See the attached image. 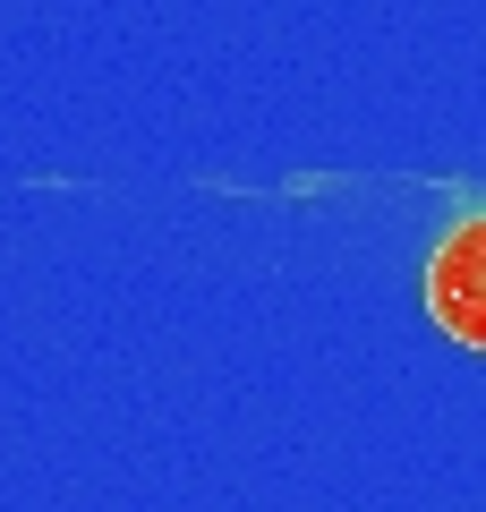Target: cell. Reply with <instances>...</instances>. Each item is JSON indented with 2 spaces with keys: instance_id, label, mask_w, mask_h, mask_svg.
Segmentation results:
<instances>
[{
  "instance_id": "obj_1",
  "label": "cell",
  "mask_w": 486,
  "mask_h": 512,
  "mask_svg": "<svg viewBox=\"0 0 486 512\" xmlns=\"http://www.w3.org/2000/svg\"><path fill=\"white\" fill-rule=\"evenodd\" d=\"M427 316L452 333V342L486 350V214L452 222L444 248L427 256Z\"/></svg>"
}]
</instances>
